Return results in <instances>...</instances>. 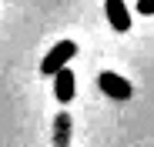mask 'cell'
<instances>
[{
    "instance_id": "7a4b0ae2",
    "label": "cell",
    "mask_w": 154,
    "mask_h": 147,
    "mask_svg": "<svg viewBox=\"0 0 154 147\" xmlns=\"http://www.w3.org/2000/svg\"><path fill=\"white\" fill-rule=\"evenodd\" d=\"M74 57H77V44H74V40H60V44H54V47H50V54L44 57L40 70L50 77L54 70H60V67H64V64H70Z\"/></svg>"
},
{
    "instance_id": "277c9868",
    "label": "cell",
    "mask_w": 154,
    "mask_h": 147,
    "mask_svg": "<svg viewBox=\"0 0 154 147\" xmlns=\"http://www.w3.org/2000/svg\"><path fill=\"white\" fill-rule=\"evenodd\" d=\"M104 14H107V23L124 34V30H131V10H127L124 0H104Z\"/></svg>"
},
{
    "instance_id": "3957f363",
    "label": "cell",
    "mask_w": 154,
    "mask_h": 147,
    "mask_svg": "<svg viewBox=\"0 0 154 147\" xmlns=\"http://www.w3.org/2000/svg\"><path fill=\"white\" fill-rule=\"evenodd\" d=\"M50 77H54V97H57L60 104H70V100H74V87H77L74 70L64 64L60 70H54V74H50Z\"/></svg>"
},
{
    "instance_id": "5b68a950",
    "label": "cell",
    "mask_w": 154,
    "mask_h": 147,
    "mask_svg": "<svg viewBox=\"0 0 154 147\" xmlns=\"http://www.w3.org/2000/svg\"><path fill=\"white\" fill-rule=\"evenodd\" d=\"M137 10H141L144 17H151V14H154V0H141V4H137Z\"/></svg>"
},
{
    "instance_id": "6da1fadb",
    "label": "cell",
    "mask_w": 154,
    "mask_h": 147,
    "mask_svg": "<svg viewBox=\"0 0 154 147\" xmlns=\"http://www.w3.org/2000/svg\"><path fill=\"white\" fill-rule=\"evenodd\" d=\"M97 87L104 90L111 100H131V97H134L131 80H127V77H121V74H111V70H104V74L97 77Z\"/></svg>"
}]
</instances>
